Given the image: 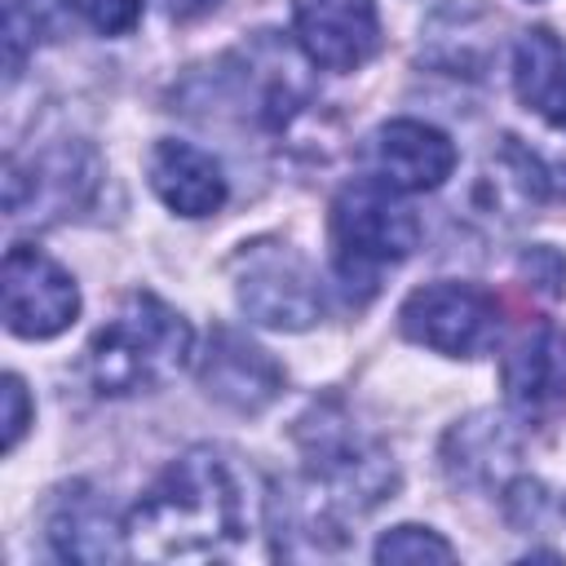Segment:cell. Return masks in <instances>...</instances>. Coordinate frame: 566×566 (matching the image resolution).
Masks as SVG:
<instances>
[{
  "label": "cell",
  "instance_id": "277c9868",
  "mask_svg": "<svg viewBox=\"0 0 566 566\" xmlns=\"http://www.w3.org/2000/svg\"><path fill=\"white\" fill-rule=\"evenodd\" d=\"M327 230H332L336 283L354 301H367L380 274L407 261L420 243V217L402 203L398 190H389L376 177H358L332 199Z\"/></svg>",
  "mask_w": 566,
  "mask_h": 566
},
{
  "label": "cell",
  "instance_id": "7a4b0ae2",
  "mask_svg": "<svg viewBox=\"0 0 566 566\" xmlns=\"http://www.w3.org/2000/svg\"><path fill=\"white\" fill-rule=\"evenodd\" d=\"M248 539V495L234 464L212 447L181 451L133 504V557H230Z\"/></svg>",
  "mask_w": 566,
  "mask_h": 566
},
{
  "label": "cell",
  "instance_id": "2e32d148",
  "mask_svg": "<svg viewBox=\"0 0 566 566\" xmlns=\"http://www.w3.org/2000/svg\"><path fill=\"white\" fill-rule=\"evenodd\" d=\"M513 460H517V438H513L509 420H500L495 411H478V416L460 420L442 442V464L464 486L504 482Z\"/></svg>",
  "mask_w": 566,
  "mask_h": 566
},
{
  "label": "cell",
  "instance_id": "7c38bea8",
  "mask_svg": "<svg viewBox=\"0 0 566 566\" xmlns=\"http://www.w3.org/2000/svg\"><path fill=\"white\" fill-rule=\"evenodd\" d=\"M500 385L522 420H553L566 407V327L539 323L522 332L500 363Z\"/></svg>",
  "mask_w": 566,
  "mask_h": 566
},
{
  "label": "cell",
  "instance_id": "e0dca14e",
  "mask_svg": "<svg viewBox=\"0 0 566 566\" xmlns=\"http://www.w3.org/2000/svg\"><path fill=\"white\" fill-rule=\"evenodd\" d=\"M66 22H71V0H4V75L18 80L22 62L44 40H57Z\"/></svg>",
  "mask_w": 566,
  "mask_h": 566
},
{
  "label": "cell",
  "instance_id": "52a82bcc",
  "mask_svg": "<svg viewBox=\"0 0 566 566\" xmlns=\"http://www.w3.org/2000/svg\"><path fill=\"white\" fill-rule=\"evenodd\" d=\"M398 327L407 340L447 354V358H478L500 340V305L486 287L473 283H424L416 287L402 310Z\"/></svg>",
  "mask_w": 566,
  "mask_h": 566
},
{
  "label": "cell",
  "instance_id": "5bb4252c",
  "mask_svg": "<svg viewBox=\"0 0 566 566\" xmlns=\"http://www.w3.org/2000/svg\"><path fill=\"white\" fill-rule=\"evenodd\" d=\"M146 177L159 203L172 208L177 217H212L226 203L221 164L190 142H177V137L155 142L146 155Z\"/></svg>",
  "mask_w": 566,
  "mask_h": 566
},
{
  "label": "cell",
  "instance_id": "7402d4cb",
  "mask_svg": "<svg viewBox=\"0 0 566 566\" xmlns=\"http://www.w3.org/2000/svg\"><path fill=\"white\" fill-rule=\"evenodd\" d=\"M221 0H159V9L172 18V22H195L203 13H212Z\"/></svg>",
  "mask_w": 566,
  "mask_h": 566
},
{
  "label": "cell",
  "instance_id": "d6986e66",
  "mask_svg": "<svg viewBox=\"0 0 566 566\" xmlns=\"http://www.w3.org/2000/svg\"><path fill=\"white\" fill-rule=\"evenodd\" d=\"M71 9L102 35H128L142 22V0H71Z\"/></svg>",
  "mask_w": 566,
  "mask_h": 566
},
{
  "label": "cell",
  "instance_id": "30bf717a",
  "mask_svg": "<svg viewBox=\"0 0 566 566\" xmlns=\"http://www.w3.org/2000/svg\"><path fill=\"white\" fill-rule=\"evenodd\" d=\"M199 385L217 407H226L234 416H261L283 394V367L270 358V349H261L243 332L217 323L208 332V349L199 358Z\"/></svg>",
  "mask_w": 566,
  "mask_h": 566
},
{
  "label": "cell",
  "instance_id": "3957f363",
  "mask_svg": "<svg viewBox=\"0 0 566 566\" xmlns=\"http://www.w3.org/2000/svg\"><path fill=\"white\" fill-rule=\"evenodd\" d=\"M195 354L190 323L155 292H133L88 340L84 371L102 398L155 394L181 376Z\"/></svg>",
  "mask_w": 566,
  "mask_h": 566
},
{
  "label": "cell",
  "instance_id": "4fadbf2b",
  "mask_svg": "<svg viewBox=\"0 0 566 566\" xmlns=\"http://www.w3.org/2000/svg\"><path fill=\"white\" fill-rule=\"evenodd\" d=\"M44 535L62 562H119L133 553L128 517H119L115 504L88 482H71L53 495Z\"/></svg>",
  "mask_w": 566,
  "mask_h": 566
},
{
  "label": "cell",
  "instance_id": "6da1fadb",
  "mask_svg": "<svg viewBox=\"0 0 566 566\" xmlns=\"http://www.w3.org/2000/svg\"><path fill=\"white\" fill-rule=\"evenodd\" d=\"M292 433L305 469L296 482L274 486L270 526L274 553L310 557L345 544V522L389 500L398 486V469L389 447L363 424H354V416L336 398L314 402Z\"/></svg>",
  "mask_w": 566,
  "mask_h": 566
},
{
  "label": "cell",
  "instance_id": "9a60e30c",
  "mask_svg": "<svg viewBox=\"0 0 566 566\" xmlns=\"http://www.w3.org/2000/svg\"><path fill=\"white\" fill-rule=\"evenodd\" d=\"M513 93L548 124H566V40L548 27H531L513 44Z\"/></svg>",
  "mask_w": 566,
  "mask_h": 566
},
{
  "label": "cell",
  "instance_id": "44dd1931",
  "mask_svg": "<svg viewBox=\"0 0 566 566\" xmlns=\"http://www.w3.org/2000/svg\"><path fill=\"white\" fill-rule=\"evenodd\" d=\"M4 451H13L31 424V398H27V385L18 376H4Z\"/></svg>",
  "mask_w": 566,
  "mask_h": 566
},
{
  "label": "cell",
  "instance_id": "8fae6325",
  "mask_svg": "<svg viewBox=\"0 0 566 566\" xmlns=\"http://www.w3.org/2000/svg\"><path fill=\"white\" fill-rule=\"evenodd\" d=\"M367 168L398 195L438 190L455 172V142L424 119H389L367 137Z\"/></svg>",
  "mask_w": 566,
  "mask_h": 566
},
{
  "label": "cell",
  "instance_id": "ffe728a7",
  "mask_svg": "<svg viewBox=\"0 0 566 566\" xmlns=\"http://www.w3.org/2000/svg\"><path fill=\"white\" fill-rule=\"evenodd\" d=\"M517 270H522V279H526L535 292H544V296H562V292H566V256H562L557 248H548V243L526 248L522 261H517Z\"/></svg>",
  "mask_w": 566,
  "mask_h": 566
},
{
  "label": "cell",
  "instance_id": "5b68a950",
  "mask_svg": "<svg viewBox=\"0 0 566 566\" xmlns=\"http://www.w3.org/2000/svg\"><path fill=\"white\" fill-rule=\"evenodd\" d=\"M239 310L274 332H305L323 314V287L314 265L283 239H252L234 256Z\"/></svg>",
  "mask_w": 566,
  "mask_h": 566
},
{
  "label": "cell",
  "instance_id": "9c48e42d",
  "mask_svg": "<svg viewBox=\"0 0 566 566\" xmlns=\"http://www.w3.org/2000/svg\"><path fill=\"white\" fill-rule=\"evenodd\" d=\"M296 49L310 66L358 71L380 49V9L376 0H292Z\"/></svg>",
  "mask_w": 566,
  "mask_h": 566
},
{
  "label": "cell",
  "instance_id": "ac0fdd59",
  "mask_svg": "<svg viewBox=\"0 0 566 566\" xmlns=\"http://www.w3.org/2000/svg\"><path fill=\"white\" fill-rule=\"evenodd\" d=\"M371 553H376V562H451L455 557V548L433 526H416V522L389 526Z\"/></svg>",
  "mask_w": 566,
  "mask_h": 566
},
{
  "label": "cell",
  "instance_id": "8992f818",
  "mask_svg": "<svg viewBox=\"0 0 566 566\" xmlns=\"http://www.w3.org/2000/svg\"><path fill=\"white\" fill-rule=\"evenodd\" d=\"M102 186V159L84 142H53L40 146L31 159L9 155L4 168V212L9 221L57 226L80 217Z\"/></svg>",
  "mask_w": 566,
  "mask_h": 566
},
{
  "label": "cell",
  "instance_id": "ba28073f",
  "mask_svg": "<svg viewBox=\"0 0 566 566\" xmlns=\"http://www.w3.org/2000/svg\"><path fill=\"white\" fill-rule=\"evenodd\" d=\"M0 296H4V327L27 340H49L66 332L80 314L75 279L40 248L13 243L0 265Z\"/></svg>",
  "mask_w": 566,
  "mask_h": 566
}]
</instances>
